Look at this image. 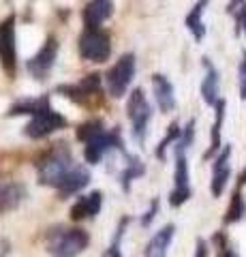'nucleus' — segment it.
Wrapping results in <instances>:
<instances>
[{
	"mask_svg": "<svg viewBox=\"0 0 246 257\" xmlns=\"http://www.w3.org/2000/svg\"><path fill=\"white\" fill-rule=\"evenodd\" d=\"M50 107V96H37V99H20L7 111V116H35L39 111H43Z\"/></svg>",
	"mask_w": 246,
	"mask_h": 257,
	"instance_id": "nucleus-22",
	"label": "nucleus"
},
{
	"mask_svg": "<svg viewBox=\"0 0 246 257\" xmlns=\"http://www.w3.org/2000/svg\"><path fill=\"white\" fill-rule=\"evenodd\" d=\"M173 236H176V225L173 223L163 225V227L148 240L144 257H167V251L173 242Z\"/></svg>",
	"mask_w": 246,
	"mask_h": 257,
	"instance_id": "nucleus-17",
	"label": "nucleus"
},
{
	"mask_svg": "<svg viewBox=\"0 0 246 257\" xmlns=\"http://www.w3.org/2000/svg\"><path fill=\"white\" fill-rule=\"evenodd\" d=\"M79 56L90 62H105L112 56V39L103 28H86L77 41Z\"/></svg>",
	"mask_w": 246,
	"mask_h": 257,
	"instance_id": "nucleus-4",
	"label": "nucleus"
},
{
	"mask_svg": "<svg viewBox=\"0 0 246 257\" xmlns=\"http://www.w3.org/2000/svg\"><path fill=\"white\" fill-rule=\"evenodd\" d=\"M218 257H237V253L233 251V248L225 246V248H220V255H218Z\"/></svg>",
	"mask_w": 246,
	"mask_h": 257,
	"instance_id": "nucleus-33",
	"label": "nucleus"
},
{
	"mask_svg": "<svg viewBox=\"0 0 246 257\" xmlns=\"http://www.w3.org/2000/svg\"><path fill=\"white\" fill-rule=\"evenodd\" d=\"M193 257H208V244H205V240H197L195 244V255Z\"/></svg>",
	"mask_w": 246,
	"mask_h": 257,
	"instance_id": "nucleus-32",
	"label": "nucleus"
},
{
	"mask_svg": "<svg viewBox=\"0 0 246 257\" xmlns=\"http://www.w3.org/2000/svg\"><path fill=\"white\" fill-rule=\"evenodd\" d=\"M90 244L88 231L82 227H58L45 238V251L52 257H77Z\"/></svg>",
	"mask_w": 246,
	"mask_h": 257,
	"instance_id": "nucleus-2",
	"label": "nucleus"
},
{
	"mask_svg": "<svg viewBox=\"0 0 246 257\" xmlns=\"http://www.w3.org/2000/svg\"><path fill=\"white\" fill-rule=\"evenodd\" d=\"M176 152V167H173V189L169 193V204L173 208H180L184 202L190 199V172H188V161L184 150H173Z\"/></svg>",
	"mask_w": 246,
	"mask_h": 257,
	"instance_id": "nucleus-10",
	"label": "nucleus"
},
{
	"mask_svg": "<svg viewBox=\"0 0 246 257\" xmlns=\"http://www.w3.org/2000/svg\"><path fill=\"white\" fill-rule=\"evenodd\" d=\"M103 131H105V124H103V120H88V122H84V124L77 126V140L82 142V144H86V142L94 140L97 135H101Z\"/></svg>",
	"mask_w": 246,
	"mask_h": 257,
	"instance_id": "nucleus-25",
	"label": "nucleus"
},
{
	"mask_svg": "<svg viewBox=\"0 0 246 257\" xmlns=\"http://www.w3.org/2000/svg\"><path fill=\"white\" fill-rule=\"evenodd\" d=\"M246 214V202H244V195H242V189L237 187L231 195V202H229V208L225 212V225H233V223H240Z\"/></svg>",
	"mask_w": 246,
	"mask_h": 257,
	"instance_id": "nucleus-23",
	"label": "nucleus"
},
{
	"mask_svg": "<svg viewBox=\"0 0 246 257\" xmlns=\"http://www.w3.org/2000/svg\"><path fill=\"white\" fill-rule=\"evenodd\" d=\"M152 90H154L156 105L163 114H169V111L176 109V90H173V84L163 73L152 75Z\"/></svg>",
	"mask_w": 246,
	"mask_h": 257,
	"instance_id": "nucleus-16",
	"label": "nucleus"
},
{
	"mask_svg": "<svg viewBox=\"0 0 246 257\" xmlns=\"http://www.w3.org/2000/svg\"><path fill=\"white\" fill-rule=\"evenodd\" d=\"M58 39L56 37H47L43 45L39 47V52L26 62V69L28 73L33 75L35 79L39 82H43V79L52 73L54 64H56V58H58Z\"/></svg>",
	"mask_w": 246,
	"mask_h": 257,
	"instance_id": "nucleus-9",
	"label": "nucleus"
},
{
	"mask_svg": "<svg viewBox=\"0 0 246 257\" xmlns=\"http://www.w3.org/2000/svg\"><path fill=\"white\" fill-rule=\"evenodd\" d=\"M237 86H240V96L246 99V50L242 52L240 69H237Z\"/></svg>",
	"mask_w": 246,
	"mask_h": 257,
	"instance_id": "nucleus-30",
	"label": "nucleus"
},
{
	"mask_svg": "<svg viewBox=\"0 0 246 257\" xmlns=\"http://www.w3.org/2000/svg\"><path fill=\"white\" fill-rule=\"evenodd\" d=\"M135 69H137L135 54H122L120 58L116 60L114 67L107 71L105 82H107V90L114 99H122L126 94V90H129V86L135 77Z\"/></svg>",
	"mask_w": 246,
	"mask_h": 257,
	"instance_id": "nucleus-5",
	"label": "nucleus"
},
{
	"mask_svg": "<svg viewBox=\"0 0 246 257\" xmlns=\"http://www.w3.org/2000/svg\"><path fill=\"white\" fill-rule=\"evenodd\" d=\"M126 225H129V219L124 216V219L120 221V225H118V229H116V234H114L112 244L107 246V251L103 253V257H124V255H122V238H124Z\"/></svg>",
	"mask_w": 246,
	"mask_h": 257,
	"instance_id": "nucleus-28",
	"label": "nucleus"
},
{
	"mask_svg": "<svg viewBox=\"0 0 246 257\" xmlns=\"http://www.w3.org/2000/svg\"><path fill=\"white\" fill-rule=\"evenodd\" d=\"M116 148L124 152V142H122L120 131H118V126L112 128V131L105 128L101 135H97L94 140L84 144V159H86V163H90V165H99L101 161L105 159L107 152L116 150Z\"/></svg>",
	"mask_w": 246,
	"mask_h": 257,
	"instance_id": "nucleus-7",
	"label": "nucleus"
},
{
	"mask_svg": "<svg viewBox=\"0 0 246 257\" xmlns=\"http://www.w3.org/2000/svg\"><path fill=\"white\" fill-rule=\"evenodd\" d=\"M26 199V187L22 182H9L0 187V214L11 212Z\"/></svg>",
	"mask_w": 246,
	"mask_h": 257,
	"instance_id": "nucleus-20",
	"label": "nucleus"
},
{
	"mask_svg": "<svg viewBox=\"0 0 246 257\" xmlns=\"http://www.w3.org/2000/svg\"><path fill=\"white\" fill-rule=\"evenodd\" d=\"M126 116H129V122H131L133 140L144 144L146 133H148V124H150V120H152V107H150L146 92L141 90V88H133V92L129 94Z\"/></svg>",
	"mask_w": 246,
	"mask_h": 257,
	"instance_id": "nucleus-3",
	"label": "nucleus"
},
{
	"mask_svg": "<svg viewBox=\"0 0 246 257\" xmlns=\"http://www.w3.org/2000/svg\"><path fill=\"white\" fill-rule=\"evenodd\" d=\"M229 13L235 22V32L240 30L246 35V0H229Z\"/></svg>",
	"mask_w": 246,
	"mask_h": 257,
	"instance_id": "nucleus-26",
	"label": "nucleus"
},
{
	"mask_svg": "<svg viewBox=\"0 0 246 257\" xmlns=\"http://www.w3.org/2000/svg\"><path fill=\"white\" fill-rule=\"evenodd\" d=\"M203 69H205V75L201 79V99L205 101V105L214 107L220 101V96H218V71L210 62V58H203Z\"/></svg>",
	"mask_w": 246,
	"mask_h": 257,
	"instance_id": "nucleus-19",
	"label": "nucleus"
},
{
	"mask_svg": "<svg viewBox=\"0 0 246 257\" xmlns=\"http://www.w3.org/2000/svg\"><path fill=\"white\" fill-rule=\"evenodd\" d=\"M67 124L69 122H67L65 116L58 114L56 109L47 107L43 111H39V114L30 116L28 124L24 126V135L30 138V140H43V138H47V135H52V133L60 131V128H65Z\"/></svg>",
	"mask_w": 246,
	"mask_h": 257,
	"instance_id": "nucleus-6",
	"label": "nucleus"
},
{
	"mask_svg": "<svg viewBox=\"0 0 246 257\" xmlns=\"http://www.w3.org/2000/svg\"><path fill=\"white\" fill-rule=\"evenodd\" d=\"M126 167L122 170V174H120V184H122V189L124 191H129L131 189V182L133 180H137L139 176H144V172H146V167H144V163L137 159V157H129L126 155Z\"/></svg>",
	"mask_w": 246,
	"mask_h": 257,
	"instance_id": "nucleus-24",
	"label": "nucleus"
},
{
	"mask_svg": "<svg viewBox=\"0 0 246 257\" xmlns=\"http://www.w3.org/2000/svg\"><path fill=\"white\" fill-rule=\"evenodd\" d=\"M231 176V146H223V150L214 157L212 163V180H210V191L214 197H220Z\"/></svg>",
	"mask_w": 246,
	"mask_h": 257,
	"instance_id": "nucleus-12",
	"label": "nucleus"
},
{
	"mask_svg": "<svg viewBox=\"0 0 246 257\" xmlns=\"http://www.w3.org/2000/svg\"><path fill=\"white\" fill-rule=\"evenodd\" d=\"M180 135H182V128L178 122H171L169 128H167V133H165V138L158 142V146H156V157L158 159H165V152H167V148L171 146V144H176L180 140Z\"/></svg>",
	"mask_w": 246,
	"mask_h": 257,
	"instance_id": "nucleus-27",
	"label": "nucleus"
},
{
	"mask_svg": "<svg viewBox=\"0 0 246 257\" xmlns=\"http://www.w3.org/2000/svg\"><path fill=\"white\" fill-rule=\"evenodd\" d=\"M90 170L86 165H73V170H71L65 178H62V182L58 184V195L65 199V197H71V195H75V193H79L82 189H86L90 184Z\"/></svg>",
	"mask_w": 246,
	"mask_h": 257,
	"instance_id": "nucleus-14",
	"label": "nucleus"
},
{
	"mask_svg": "<svg viewBox=\"0 0 246 257\" xmlns=\"http://www.w3.org/2000/svg\"><path fill=\"white\" fill-rule=\"evenodd\" d=\"M195 140V120H188L186 126L182 128V135H180V140L176 142V146H173V150H188L190 148V144H193Z\"/></svg>",
	"mask_w": 246,
	"mask_h": 257,
	"instance_id": "nucleus-29",
	"label": "nucleus"
},
{
	"mask_svg": "<svg viewBox=\"0 0 246 257\" xmlns=\"http://www.w3.org/2000/svg\"><path fill=\"white\" fill-rule=\"evenodd\" d=\"M18 37H15V18L9 15L0 22V67L9 77L18 71Z\"/></svg>",
	"mask_w": 246,
	"mask_h": 257,
	"instance_id": "nucleus-8",
	"label": "nucleus"
},
{
	"mask_svg": "<svg viewBox=\"0 0 246 257\" xmlns=\"http://www.w3.org/2000/svg\"><path fill=\"white\" fill-rule=\"evenodd\" d=\"M103 208V193L101 191H90L86 195H79L77 202L71 206V221H88V219H94Z\"/></svg>",
	"mask_w": 246,
	"mask_h": 257,
	"instance_id": "nucleus-13",
	"label": "nucleus"
},
{
	"mask_svg": "<svg viewBox=\"0 0 246 257\" xmlns=\"http://www.w3.org/2000/svg\"><path fill=\"white\" fill-rule=\"evenodd\" d=\"M114 15V0H90L82 11L86 28H101Z\"/></svg>",
	"mask_w": 246,
	"mask_h": 257,
	"instance_id": "nucleus-15",
	"label": "nucleus"
},
{
	"mask_svg": "<svg viewBox=\"0 0 246 257\" xmlns=\"http://www.w3.org/2000/svg\"><path fill=\"white\" fill-rule=\"evenodd\" d=\"M244 184H246V167H244V172L240 174V180H237V187H240V189H242V187H244Z\"/></svg>",
	"mask_w": 246,
	"mask_h": 257,
	"instance_id": "nucleus-34",
	"label": "nucleus"
},
{
	"mask_svg": "<svg viewBox=\"0 0 246 257\" xmlns=\"http://www.w3.org/2000/svg\"><path fill=\"white\" fill-rule=\"evenodd\" d=\"M156 212H158V199H152V206H150L148 210H146V214L141 216V227H148V225L154 221Z\"/></svg>",
	"mask_w": 246,
	"mask_h": 257,
	"instance_id": "nucleus-31",
	"label": "nucleus"
},
{
	"mask_svg": "<svg viewBox=\"0 0 246 257\" xmlns=\"http://www.w3.org/2000/svg\"><path fill=\"white\" fill-rule=\"evenodd\" d=\"M56 90L65 94L67 99L79 103V105H86L90 99H97L101 94V75L90 73V75H86L82 82L69 84V86H58Z\"/></svg>",
	"mask_w": 246,
	"mask_h": 257,
	"instance_id": "nucleus-11",
	"label": "nucleus"
},
{
	"mask_svg": "<svg viewBox=\"0 0 246 257\" xmlns=\"http://www.w3.org/2000/svg\"><path fill=\"white\" fill-rule=\"evenodd\" d=\"M210 0H197V3L193 5V9H190L186 13L184 18V26L188 28V32L193 35L195 41H201V39L205 37V24H203V11L205 7H208Z\"/></svg>",
	"mask_w": 246,
	"mask_h": 257,
	"instance_id": "nucleus-21",
	"label": "nucleus"
},
{
	"mask_svg": "<svg viewBox=\"0 0 246 257\" xmlns=\"http://www.w3.org/2000/svg\"><path fill=\"white\" fill-rule=\"evenodd\" d=\"M225 99H220L214 105V122H212V133H210V148L205 150L203 159H212L223 150V142H220V133H223V122H225Z\"/></svg>",
	"mask_w": 246,
	"mask_h": 257,
	"instance_id": "nucleus-18",
	"label": "nucleus"
},
{
	"mask_svg": "<svg viewBox=\"0 0 246 257\" xmlns=\"http://www.w3.org/2000/svg\"><path fill=\"white\" fill-rule=\"evenodd\" d=\"M73 165H75V161H73V155H71L69 146L67 144H56V146L50 148L39 159V163H37L39 182L45 184V187L58 189V184L73 170Z\"/></svg>",
	"mask_w": 246,
	"mask_h": 257,
	"instance_id": "nucleus-1",
	"label": "nucleus"
}]
</instances>
